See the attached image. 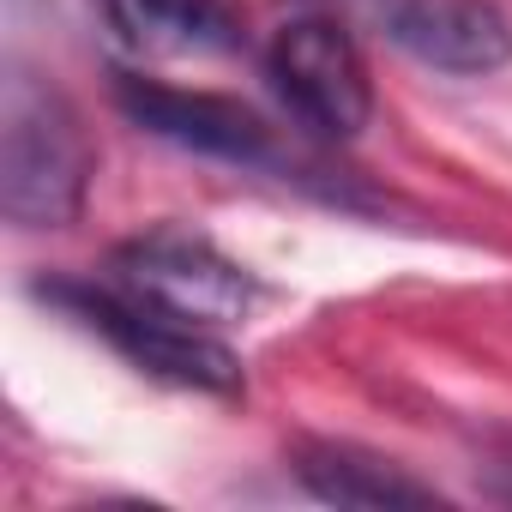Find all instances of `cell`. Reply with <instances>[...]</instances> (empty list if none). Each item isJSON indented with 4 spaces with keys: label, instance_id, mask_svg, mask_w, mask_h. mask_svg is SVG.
Instances as JSON below:
<instances>
[{
    "label": "cell",
    "instance_id": "cell-8",
    "mask_svg": "<svg viewBox=\"0 0 512 512\" xmlns=\"http://www.w3.org/2000/svg\"><path fill=\"white\" fill-rule=\"evenodd\" d=\"M296 476L332 500V506H434V488L410 482L404 470L380 464V458H362V452H344V446H314L302 452Z\"/></svg>",
    "mask_w": 512,
    "mask_h": 512
},
{
    "label": "cell",
    "instance_id": "cell-4",
    "mask_svg": "<svg viewBox=\"0 0 512 512\" xmlns=\"http://www.w3.org/2000/svg\"><path fill=\"white\" fill-rule=\"evenodd\" d=\"M278 97L326 139H356L374 121V85L356 37L338 19H290L272 43Z\"/></svg>",
    "mask_w": 512,
    "mask_h": 512
},
{
    "label": "cell",
    "instance_id": "cell-7",
    "mask_svg": "<svg viewBox=\"0 0 512 512\" xmlns=\"http://www.w3.org/2000/svg\"><path fill=\"white\" fill-rule=\"evenodd\" d=\"M103 13L139 55H223L241 43L223 0H103Z\"/></svg>",
    "mask_w": 512,
    "mask_h": 512
},
{
    "label": "cell",
    "instance_id": "cell-5",
    "mask_svg": "<svg viewBox=\"0 0 512 512\" xmlns=\"http://www.w3.org/2000/svg\"><path fill=\"white\" fill-rule=\"evenodd\" d=\"M356 13L434 73L488 79L512 61V25L494 0H356Z\"/></svg>",
    "mask_w": 512,
    "mask_h": 512
},
{
    "label": "cell",
    "instance_id": "cell-6",
    "mask_svg": "<svg viewBox=\"0 0 512 512\" xmlns=\"http://www.w3.org/2000/svg\"><path fill=\"white\" fill-rule=\"evenodd\" d=\"M115 97H121L127 121H139L145 133H157L181 151H199V157H217V163H247V169L278 163L272 133L260 127V115H247L229 97L175 91V85H157V79H121Z\"/></svg>",
    "mask_w": 512,
    "mask_h": 512
},
{
    "label": "cell",
    "instance_id": "cell-2",
    "mask_svg": "<svg viewBox=\"0 0 512 512\" xmlns=\"http://www.w3.org/2000/svg\"><path fill=\"white\" fill-rule=\"evenodd\" d=\"M91 332H103L127 362H139L145 374L157 380H175V386H193V392H241V362L229 344L211 338V326L199 320H181L157 302H139L127 296L121 284L115 290H55Z\"/></svg>",
    "mask_w": 512,
    "mask_h": 512
},
{
    "label": "cell",
    "instance_id": "cell-3",
    "mask_svg": "<svg viewBox=\"0 0 512 512\" xmlns=\"http://www.w3.org/2000/svg\"><path fill=\"white\" fill-rule=\"evenodd\" d=\"M115 284L199 326H229L253 308V278L187 229H151L115 253Z\"/></svg>",
    "mask_w": 512,
    "mask_h": 512
},
{
    "label": "cell",
    "instance_id": "cell-1",
    "mask_svg": "<svg viewBox=\"0 0 512 512\" xmlns=\"http://www.w3.org/2000/svg\"><path fill=\"white\" fill-rule=\"evenodd\" d=\"M91 187V139L61 91L7 79L0 97V211L19 229H61Z\"/></svg>",
    "mask_w": 512,
    "mask_h": 512
}]
</instances>
